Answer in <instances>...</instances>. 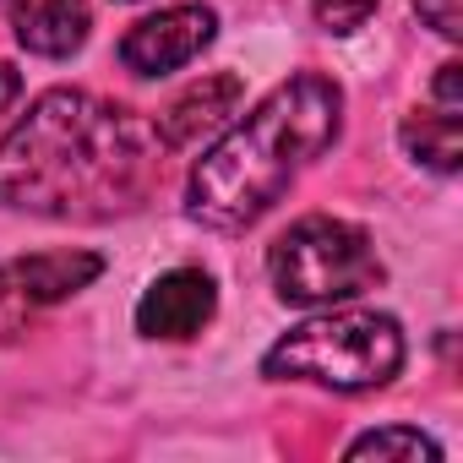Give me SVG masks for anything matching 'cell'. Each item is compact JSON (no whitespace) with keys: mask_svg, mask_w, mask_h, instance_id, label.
<instances>
[{"mask_svg":"<svg viewBox=\"0 0 463 463\" xmlns=\"http://www.w3.org/2000/svg\"><path fill=\"white\" fill-rule=\"evenodd\" d=\"M158 147L131 109L55 88L0 142V202L44 218H115L147 196Z\"/></svg>","mask_w":463,"mask_h":463,"instance_id":"cell-1","label":"cell"},{"mask_svg":"<svg viewBox=\"0 0 463 463\" xmlns=\"http://www.w3.org/2000/svg\"><path fill=\"white\" fill-rule=\"evenodd\" d=\"M338 126H344L338 82L322 71L289 77L191 169L185 213L207 229H223V235L251 229L289 191V180L338 142Z\"/></svg>","mask_w":463,"mask_h":463,"instance_id":"cell-2","label":"cell"},{"mask_svg":"<svg viewBox=\"0 0 463 463\" xmlns=\"http://www.w3.org/2000/svg\"><path fill=\"white\" fill-rule=\"evenodd\" d=\"M262 371L273 382H317L333 392H371L403 371V327L382 311H333L284 333Z\"/></svg>","mask_w":463,"mask_h":463,"instance_id":"cell-3","label":"cell"},{"mask_svg":"<svg viewBox=\"0 0 463 463\" xmlns=\"http://www.w3.org/2000/svg\"><path fill=\"white\" fill-rule=\"evenodd\" d=\"M268 273L279 300L289 306H333V300H354L365 289L382 284V257L371 246L365 229L311 213L300 223H289L268 251Z\"/></svg>","mask_w":463,"mask_h":463,"instance_id":"cell-4","label":"cell"},{"mask_svg":"<svg viewBox=\"0 0 463 463\" xmlns=\"http://www.w3.org/2000/svg\"><path fill=\"white\" fill-rule=\"evenodd\" d=\"M99 273H104V262L93 251H39V257L0 262V344H12L17 333H28V322L44 306L71 300Z\"/></svg>","mask_w":463,"mask_h":463,"instance_id":"cell-5","label":"cell"},{"mask_svg":"<svg viewBox=\"0 0 463 463\" xmlns=\"http://www.w3.org/2000/svg\"><path fill=\"white\" fill-rule=\"evenodd\" d=\"M218 33L213 6H169L158 17H142L126 39H120V61L137 77H164L185 61H196Z\"/></svg>","mask_w":463,"mask_h":463,"instance_id":"cell-6","label":"cell"},{"mask_svg":"<svg viewBox=\"0 0 463 463\" xmlns=\"http://www.w3.org/2000/svg\"><path fill=\"white\" fill-rule=\"evenodd\" d=\"M218 311V289L202 268H175L164 279L147 284V295L137 300V333L147 338H191L213 322Z\"/></svg>","mask_w":463,"mask_h":463,"instance_id":"cell-7","label":"cell"},{"mask_svg":"<svg viewBox=\"0 0 463 463\" xmlns=\"http://www.w3.org/2000/svg\"><path fill=\"white\" fill-rule=\"evenodd\" d=\"M241 99H246V82L235 71H213V77L191 82L185 93H175L153 131H158L164 147H191V142H202L207 131H218L229 115H235Z\"/></svg>","mask_w":463,"mask_h":463,"instance_id":"cell-8","label":"cell"},{"mask_svg":"<svg viewBox=\"0 0 463 463\" xmlns=\"http://www.w3.org/2000/svg\"><path fill=\"white\" fill-rule=\"evenodd\" d=\"M12 33L23 50L66 61L71 50L88 44V0H0Z\"/></svg>","mask_w":463,"mask_h":463,"instance_id":"cell-9","label":"cell"},{"mask_svg":"<svg viewBox=\"0 0 463 463\" xmlns=\"http://www.w3.org/2000/svg\"><path fill=\"white\" fill-rule=\"evenodd\" d=\"M398 137H403V153H409L414 164L436 169V175H452L458 158H463V126H458V109H447V104L414 109Z\"/></svg>","mask_w":463,"mask_h":463,"instance_id":"cell-10","label":"cell"},{"mask_svg":"<svg viewBox=\"0 0 463 463\" xmlns=\"http://www.w3.org/2000/svg\"><path fill=\"white\" fill-rule=\"evenodd\" d=\"M349 458H441V447L430 436H420L414 425H387V430H365L360 441H349Z\"/></svg>","mask_w":463,"mask_h":463,"instance_id":"cell-11","label":"cell"},{"mask_svg":"<svg viewBox=\"0 0 463 463\" xmlns=\"http://www.w3.org/2000/svg\"><path fill=\"white\" fill-rule=\"evenodd\" d=\"M311 6H317V23L327 33H354V28L371 23V12L382 6V0H311Z\"/></svg>","mask_w":463,"mask_h":463,"instance_id":"cell-12","label":"cell"},{"mask_svg":"<svg viewBox=\"0 0 463 463\" xmlns=\"http://www.w3.org/2000/svg\"><path fill=\"white\" fill-rule=\"evenodd\" d=\"M414 12H420L441 39H458V33H463V0H414Z\"/></svg>","mask_w":463,"mask_h":463,"instance_id":"cell-13","label":"cell"},{"mask_svg":"<svg viewBox=\"0 0 463 463\" xmlns=\"http://www.w3.org/2000/svg\"><path fill=\"white\" fill-rule=\"evenodd\" d=\"M17 99H23V77H17V66H6V61H0V115H6Z\"/></svg>","mask_w":463,"mask_h":463,"instance_id":"cell-14","label":"cell"}]
</instances>
